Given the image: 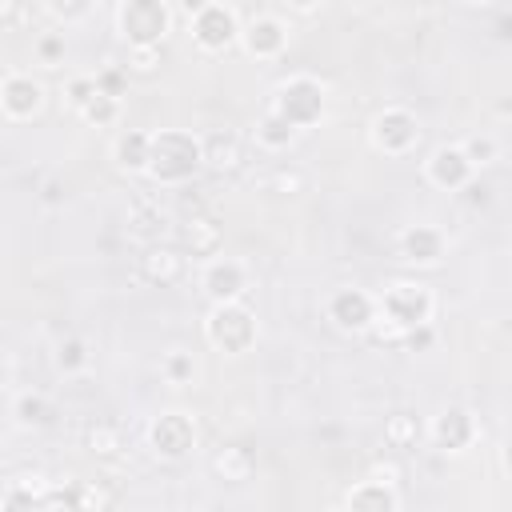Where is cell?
<instances>
[{
	"label": "cell",
	"mask_w": 512,
	"mask_h": 512,
	"mask_svg": "<svg viewBox=\"0 0 512 512\" xmlns=\"http://www.w3.org/2000/svg\"><path fill=\"white\" fill-rule=\"evenodd\" d=\"M260 336V320L244 300L212 304L204 316V340L224 356H244Z\"/></svg>",
	"instance_id": "obj_3"
},
{
	"label": "cell",
	"mask_w": 512,
	"mask_h": 512,
	"mask_svg": "<svg viewBox=\"0 0 512 512\" xmlns=\"http://www.w3.org/2000/svg\"><path fill=\"white\" fill-rule=\"evenodd\" d=\"M380 312L392 316V320L404 324V328L432 324V316H436V292H432L424 280L396 276V280H388V288L380 292Z\"/></svg>",
	"instance_id": "obj_5"
},
{
	"label": "cell",
	"mask_w": 512,
	"mask_h": 512,
	"mask_svg": "<svg viewBox=\"0 0 512 512\" xmlns=\"http://www.w3.org/2000/svg\"><path fill=\"white\" fill-rule=\"evenodd\" d=\"M40 8L56 20V24H84L96 8V0H40Z\"/></svg>",
	"instance_id": "obj_31"
},
{
	"label": "cell",
	"mask_w": 512,
	"mask_h": 512,
	"mask_svg": "<svg viewBox=\"0 0 512 512\" xmlns=\"http://www.w3.org/2000/svg\"><path fill=\"white\" fill-rule=\"evenodd\" d=\"M164 64L160 48H124V68L128 76H156Z\"/></svg>",
	"instance_id": "obj_34"
},
{
	"label": "cell",
	"mask_w": 512,
	"mask_h": 512,
	"mask_svg": "<svg viewBox=\"0 0 512 512\" xmlns=\"http://www.w3.org/2000/svg\"><path fill=\"white\" fill-rule=\"evenodd\" d=\"M164 224H168V216H164V208H160L152 196H136V200L128 204V232H132L140 244H156L160 232H164Z\"/></svg>",
	"instance_id": "obj_22"
},
{
	"label": "cell",
	"mask_w": 512,
	"mask_h": 512,
	"mask_svg": "<svg viewBox=\"0 0 512 512\" xmlns=\"http://www.w3.org/2000/svg\"><path fill=\"white\" fill-rule=\"evenodd\" d=\"M464 4H472V8H484V4H492V0H464Z\"/></svg>",
	"instance_id": "obj_48"
},
{
	"label": "cell",
	"mask_w": 512,
	"mask_h": 512,
	"mask_svg": "<svg viewBox=\"0 0 512 512\" xmlns=\"http://www.w3.org/2000/svg\"><path fill=\"white\" fill-rule=\"evenodd\" d=\"M40 200H44V204H60V200H64L60 180H48V184H44V192H40Z\"/></svg>",
	"instance_id": "obj_43"
},
{
	"label": "cell",
	"mask_w": 512,
	"mask_h": 512,
	"mask_svg": "<svg viewBox=\"0 0 512 512\" xmlns=\"http://www.w3.org/2000/svg\"><path fill=\"white\" fill-rule=\"evenodd\" d=\"M188 24H192V40H196V48L208 52V56L228 52L232 44H240V28H244V24L236 20V12H232L228 4H220V0H208L204 12H196Z\"/></svg>",
	"instance_id": "obj_10"
},
{
	"label": "cell",
	"mask_w": 512,
	"mask_h": 512,
	"mask_svg": "<svg viewBox=\"0 0 512 512\" xmlns=\"http://www.w3.org/2000/svg\"><path fill=\"white\" fill-rule=\"evenodd\" d=\"M504 468H508V472H512V440H508V444H504Z\"/></svg>",
	"instance_id": "obj_47"
},
{
	"label": "cell",
	"mask_w": 512,
	"mask_h": 512,
	"mask_svg": "<svg viewBox=\"0 0 512 512\" xmlns=\"http://www.w3.org/2000/svg\"><path fill=\"white\" fill-rule=\"evenodd\" d=\"M396 248H400V260L412 264V268H436L444 260L448 240H444V232L436 224H408L400 232Z\"/></svg>",
	"instance_id": "obj_16"
},
{
	"label": "cell",
	"mask_w": 512,
	"mask_h": 512,
	"mask_svg": "<svg viewBox=\"0 0 512 512\" xmlns=\"http://www.w3.org/2000/svg\"><path fill=\"white\" fill-rule=\"evenodd\" d=\"M268 108H276L284 120H292L296 128H312L324 120V108H328V88L324 80H316L312 72H292L284 76L276 88H272V100Z\"/></svg>",
	"instance_id": "obj_4"
},
{
	"label": "cell",
	"mask_w": 512,
	"mask_h": 512,
	"mask_svg": "<svg viewBox=\"0 0 512 512\" xmlns=\"http://www.w3.org/2000/svg\"><path fill=\"white\" fill-rule=\"evenodd\" d=\"M96 92H100V80L96 76H68L64 80V100H68L72 112H80Z\"/></svg>",
	"instance_id": "obj_35"
},
{
	"label": "cell",
	"mask_w": 512,
	"mask_h": 512,
	"mask_svg": "<svg viewBox=\"0 0 512 512\" xmlns=\"http://www.w3.org/2000/svg\"><path fill=\"white\" fill-rule=\"evenodd\" d=\"M44 104H48V88H44L36 76H28V72H8V76L0 80V108H4V116H8L12 124L36 120V116L44 112Z\"/></svg>",
	"instance_id": "obj_12"
},
{
	"label": "cell",
	"mask_w": 512,
	"mask_h": 512,
	"mask_svg": "<svg viewBox=\"0 0 512 512\" xmlns=\"http://www.w3.org/2000/svg\"><path fill=\"white\" fill-rule=\"evenodd\" d=\"M96 80H100V88H104V92L120 96V92H124V84H128V68H124V64H120V68H104V72H96Z\"/></svg>",
	"instance_id": "obj_39"
},
{
	"label": "cell",
	"mask_w": 512,
	"mask_h": 512,
	"mask_svg": "<svg viewBox=\"0 0 512 512\" xmlns=\"http://www.w3.org/2000/svg\"><path fill=\"white\" fill-rule=\"evenodd\" d=\"M244 164V144L236 132H208L204 136V168L228 176V172H240Z\"/></svg>",
	"instance_id": "obj_21"
},
{
	"label": "cell",
	"mask_w": 512,
	"mask_h": 512,
	"mask_svg": "<svg viewBox=\"0 0 512 512\" xmlns=\"http://www.w3.org/2000/svg\"><path fill=\"white\" fill-rule=\"evenodd\" d=\"M48 492H52V480H44V472H16V476H8V484H4L0 508H4V512H16V508H44Z\"/></svg>",
	"instance_id": "obj_19"
},
{
	"label": "cell",
	"mask_w": 512,
	"mask_h": 512,
	"mask_svg": "<svg viewBox=\"0 0 512 512\" xmlns=\"http://www.w3.org/2000/svg\"><path fill=\"white\" fill-rule=\"evenodd\" d=\"M372 344H380V348H404V340H408V328L404 324H396L392 316H384V312H376V320H372V328L364 332Z\"/></svg>",
	"instance_id": "obj_32"
},
{
	"label": "cell",
	"mask_w": 512,
	"mask_h": 512,
	"mask_svg": "<svg viewBox=\"0 0 512 512\" xmlns=\"http://www.w3.org/2000/svg\"><path fill=\"white\" fill-rule=\"evenodd\" d=\"M148 156H152V132H144V128H124L112 140V164L128 176L148 172Z\"/></svg>",
	"instance_id": "obj_20"
},
{
	"label": "cell",
	"mask_w": 512,
	"mask_h": 512,
	"mask_svg": "<svg viewBox=\"0 0 512 512\" xmlns=\"http://www.w3.org/2000/svg\"><path fill=\"white\" fill-rule=\"evenodd\" d=\"M424 176H428V184L440 188V192H460V188L472 184L476 164L468 160L464 144H440V148L428 152V160H424Z\"/></svg>",
	"instance_id": "obj_13"
},
{
	"label": "cell",
	"mask_w": 512,
	"mask_h": 512,
	"mask_svg": "<svg viewBox=\"0 0 512 512\" xmlns=\"http://www.w3.org/2000/svg\"><path fill=\"white\" fill-rule=\"evenodd\" d=\"M0 20H4V28L12 32L16 20H20V0H0Z\"/></svg>",
	"instance_id": "obj_42"
},
{
	"label": "cell",
	"mask_w": 512,
	"mask_h": 512,
	"mask_svg": "<svg viewBox=\"0 0 512 512\" xmlns=\"http://www.w3.org/2000/svg\"><path fill=\"white\" fill-rule=\"evenodd\" d=\"M32 48H36V60H40V64H48V68H52V64H60V60H64V52H68L64 32H40Z\"/></svg>",
	"instance_id": "obj_36"
},
{
	"label": "cell",
	"mask_w": 512,
	"mask_h": 512,
	"mask_svg": "<svg viewBox=\"0 0 512 512\" xmlns=\"http://www.w3.org/2000/svg\"><path fill=\"white\" fill-rule=\"evenodd\" d=\"M288 24L272 12L264 16H252L244 28H240V48L252 56V60H280L284 48H288Z\"/></svg>",
	"instance_id": "obj_14"
},
{
	"label": "cell",
	"mask_w": 512,
	"mask_h": 512,
	"mask_svg": "<svg viewBox=\"0 0 512 512\" xmlns=\"http://www.w3.org/2000/svg\"><path fill=\"white\" fill-rule=\"evenodd\" d=\"M296 136H300V128H296L292 120H284L276 108H268V112L256 120V144H260L264 152H288V148L296 144Z\"/></svg>",
	"instance_id": "obj_25"
},
{
	"label": "cell",
	"mask_w": 512,
	"mask_h": 512,
	"mask_svg": "<svg viewBox=\"0 0 512 512\" xmlns=\"http://www.w3.org/2000/svg\"><path fill=\"white\" fill-rule=\"evenodd\" d=\"M160 376H164V384H172V388H188V384H196L200 364H196V356H192L188 348H168L164 360H160Z\"/></svg>",
	"instance_id": "obj_27"
},
{
	"label": "cell",
	"mask_w": 512,
	"mask_h": 512,
	"mask_svg": "<svg viewBox=\"0 0 512 512\" xmlns=\"http://www.w3.org/2000/svg\"><path fill=\"white\" fill-rule=\"evenodd\" d=\"M400 504H404L400 500V484H384L376 476H364L344 496V508H352V512H396Z\"/></svg>",
	"instance_id": "obj_18"
},
{
	"label": "cell",
	"mask_w": 512,
	"mask_h": 512,
	"mask_svg": "<svg viewBox=\"0 0 512 512\" xmlns=\"http://www.w3.org/2000/svg\"><path fill=\"white\" fill-rule=\"evenodd\" d=\"M368 476H376V480H384V484H400V464L396 460H376L372 468H368Z\"/></svg>",
	"instance_id": "obj_40"
},
{
	"label": "cell",
	"mask_w": 512,
	"mask_h": 512,
	"mask_svg": "<svg viewBox=\"0 0 512 512\" xmlns=\"http://www.w3.org/2000/svg\"><path fill=\"white\" fill-rule=\"evenodd\" d=\"M464 152H468V160H472L476 168H488V164L500 160V140H496L492 132H472V136L464 140Z\"/></svg>",
	"instance_id": "obj_33"
},
{
	"label": "cell",
	"mask_w": 512,
	"mask_h": 512,
	"mask_svg": "<svg viewBox=\"0 0 512 512\" xmlns=\"http://www.w3.org/2000/svg\"><path fill=\"white\" fill-rule=\"evenodd\" d=\"M172 4L168 0H120L116 4V36L124 48H164L172 32Z\"/></svg>",
	"instance_id": "obj_2"
},
{
	"label": "cell",
	"mask_w": 512,
	"mask_h": 512,
	"mask_svg": "<svg viewBox=\"0 0 512 512\" xmlns=\"http://www.w3.org/2000/svg\"><path fill=\"white\" fill-rule=\"evenodd\" d=\"M76 116H80L88 128H112V124L120 120V96H112V92H104V88H100V92H96V96H92Z\"/></svg>",
	"instance_id": "obj_30"
},
{
	"label": "cell",
	"mask_w": 512,
	"mask_h": 512,
	"mask_svg": "<svg viewBox=\"0 0 512 512\" xmlns=\"http://www.w3.org/2000/svg\"><path fill=\"white\" fill-rule=\"evenodd\" d=\"M180 248H184L192 260H212V256H220V248H224V228H220L212 216L192 212V216L180 224Z\"/></svg>",
	"instance_id": "obj_17"
},
{
	"label": "cell",
	"mask_w": 512,
	"mask_h": 512,
	"mask_svg": "<svg viewBox=\"0 0 512 512\" xmlns=\"http://www.w3.org/2000/svg\"><path fill=\"white\" fill-rule=\"evenodd\" d=\"M84 448L96 456V460H120L124 456V432L108 420H96L84 428Z\"/></svg>",
	"instance_id": "obj_26"
},
{
	"label": "cell",
	"mask_w": 512,
	"mask_h": 512,
	"mask_svg": "<svg viewBox=\"0 0 512 512\" xmlns=\"http://www.w3.org/2000/svg\"><path fill=\"white\" fill-rule=\"evenodd\" d=\"M208 464H212V476H216V480H224V484H244V480L256 472L252 452H248V448H240V444H224V448H216Z\"/></svg>",
	"instance_id": "obj_24"
},
{
	"label": "cell",
	"mask_w": 512,
	"mask_h": 512,
	"mask_svg": "<svg viewBox=\"0 0 512 512\" xmlns=\"http://www.w3.org/2000/svg\"><path fill=\"white\" fill-rule=\"evenodd\" d=\"M204 168V136L188 128H160L152 132V156H148V180L160 188L188 184Z\"/></svg>",
	"instance_id": "obj_1"
},
{
	"label": "cell",
	"mask_w": 512,
	"mask_h": 512,
	"mask_svg": "<svg viewBox=\"0 0 512 512\" xmlns=\"http://www.w3.org/2000/svg\"><path fill=\"white\" fill-rule=\"evenodd\" d=\"M284 4H288L292 12H300V16H308V12H316L324 0H284Z\"/></svg>",
	"instance_id": "obj_44"
},
{
	"label": "cell",
	"mask_w": 512,
	"mask_h": 512,
	"mask_svg": "<svg viewBox=\"0 0 512 512\" xmlns=\"http://www.w3.org/2000/svg\"><path fill=\"white\" fill-rule=\"evenodd\" d=\"M52 364L60 376H80L88 368V344L84 336H60L52 348Z\"/></svg>",
	"instance_id": "obj_28"
},
{
	"label": "cell",
	"mask_w": 512,
	"mask_h": 512,
	"mask_svg": "<svg viewBox=\"0 0 512 512\" xmlns=\"http://www.w3.org/2000/svg\"><path fill=\"white\" fill-rule=\"evenodd\" d=\"M376 312H380V300H376L372 292L356 288V284H340V288H332L328 300H324L328 324H332L336 332H344V336H364V332L372 328Z\"/></svg>",
	"instance_id": "obj_8"
},
{
	"label": "cell",
	"mask_w": 512,
	"mask_h": 512,
	"mask_svg": "<svg viewBox=\"0 0 512 512\" xmlns=\"http://www.w3.org/2000/svg\"><path fill=\"white\" fill-rule=\"evenodd\" d=\"M368 144L380 156H408L420 144V116L404 104H384L368 120Z\"/></svg>",
	"instance_id": "obj_6"
},
{
	"label": "cell",
	"mask_w": 512,
	"mask_h": 512,
	"mask_svg": "<svg viewBox=\"0 0 512 512\" xmlns=\"http://www.w3.org/2000/svg\"><path fill=\"white\" fill-rule=\"evenodd\" d=\"M300 188H304V176H300L296 168H280V172H272V176H268V192L292 196V192H300Z\"/></svg>",
	"instance_id": "obj_38"
},
{
	"label": "cell",
	"mask_w": 512,
	"mask_h": 512,
	"mask_svg": "<svg viewBox=\"0 0 512 512\" xmlns=\"http://www.w3.org/2000/svg\"><path fill=\"white\" fill-rule=\"evenodd\" d=\"M424 436L432 440L436 452H444V456H460V452H468V448L476 444L480 424H476L472 408H464V404H444V408L428 420Z\"/></svg>",
	"instance_id": "obj_9"
},
{
	"label": "cell",
	"mask_w": 512,
	"mask_h": 512,
	"mask_svg": "<svg viewBox=\"0 0 512 512\" xmlns=\"http://www.w3.org/2000/svg\"><path fill=\"white\" fill-rule=\"evenodd\" d=\"M140 276L152 288H176L188 276V252L184 248H172V244H160V240L156 244H144Z\"/></svg>",
	"instance_id": "obj_15"
},
{
	"label": "cell",
	"mask_w": 512,
	"mask_h": 512,
	"mask_svg": "<svg viewBox=\"0 0 512 512\" xmlns=\"http://www.w3.org/2000/svg\"><path fill=\"white\" fill-rule=\"evenodd\" d=\"M204 4H208V0H180V12H184V16L192 20L196 12H204Z\"/></svg>",
	"instance_id": "obj_45"
},
{
	"label": "cell",
	"mask_w": 512,
	"mask_h": 512,
	"mask_svg": "<svg viewBox=\"0 0 512 512\" xmlns=\"http://www.w3.org/2000/svg\"><path fill=\"white\" fill-rule=\"evenodd\" d=\"M420 420L412 416V412H392L388 420H384V444L388 448H400V452H412L416 444H420Z\"/></svg>",
	"instance_id": "obj_29"
},
{
	"label": "cell",
	"mask_w": 512,
	"mask_h": 512,
	"mask_svg": "<svg viewBox=\"0 0 512 512\" xmlns=\"http://www.w3.org/2000/svg\"><path fill=\"white\" fill-rule=\"evenodd\" d=\"M252 288V272L244 260L236 256H212L200 268V292L208 296V304H228V300H244Z\"/></svg>",
	"instance_id": "obj_11"
},
{
	"label": "cell",
	"mask_w": 512,
	"mask_h": 512,
	"mask_svg": "<svg viewBox=\"0 0 512 512\" xmlns=\"http://www.w3.org/2000/svg\"><path fill=\"white\" fill-rule=\"evenodd\" d=\"M196 440H200L196 420H192V412H184V408H168V412L152 416V424H148V448H152V456L164 460V464L188 460L192 448H196Z\"/></svg>",
	"instance_id": "obj_7"
},
{
	"label": "cell",
	"mask_w": 512,
	"mask_h": 512,
	"mask_svg": "<svg viewBox=\"0 0 512 512\" xmlns=\"http://www.w3.org/2000/svg\"><path fill=\"white\" fill-rule=\"evenodd\" d=\"M500 40H512V16L500 20Z\"/></svg>",
	"instance_id": "obj_46"
},
{
	"label": "cell",
	"mask_w": 512,
	"mask_h": 512,
	"mask_svg": "<svg viewBox=\"0 0 512 512\" xmlns=\"http://www.w3.org/2000/svg\"><path fill=\"white\" fill-rule=\"evenodd\" d=\"M428 344H432V324L408 328V340H404V348H408V352H420V348H428Z\"/></svg>",
	"instance_id": "obj_41"
},
{
	"label": "cell",
	"mask_w": 512,
	"mask_h": 512,
	"mask_svg": "<svg viewBox=\"0 0 512 512\" xmlns=\"http://www.w3.org/2000/svg\"><path fill=\"white\" fill-rule=\"evenodd\" d=\"M56 420V408L44 392H16L12 396V424L24 428V432H36V428H48Z\"/></svg>",
	"instance_id": "obj_23"
},
{
	"label": "cell",
	"mask_w": 512,
	"mask_h": 512,
	"mask_svg": "<svg viewBox=\"0 0 512 512\" xmlns=\"http://www.w3.org/2000/svg\"><path fill=\"white\" fill-rule=\"evenodd\" d=\"M112 496L100 488V484H88V480H76V508H108Z\"/></svg>",
	"instance_id": "obj_37"
}]
</instances>
